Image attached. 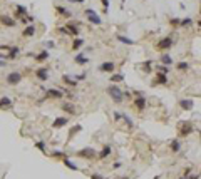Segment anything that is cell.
I'll return each mask as SVG.
<instances>
[{"mask_svg": "<svg viewBox=\"0 0 201 179\" xmlns=\"http://www.w3.org/2000/svg\"><path fill=\"white\" fill-rule=\"evenodd\" d=\"M109 81H111V84H117V82H122L124 81V74H111V77H109Z\"/></svg>", "mask_w": 201, "mask_h": 179, "instance_id": "obj_31", "label": "cell"}, {"mask_svg": "<svg viewBox=\"0 0 201 179\" xmlns=\"http://www.w3.org/2000/svg\"><path fill=\"white\" fill-rule=\"evenodd\" d=\"M169 151L174 152V154L179 152V151H181V141H179V139H173V141L169 142Z\"/></svg>", "mask_w": 201, "mask_h": 179, "instance_id": "obj_27", "label": "cell"}, {"mask_svg": "<svg viewBox=\"0 0 201 179\" xmlns=\"http://www.w3.org/2000/svg\"><path fill=\"white\" fill-rule=\"evenodd\" d=\"M5 81H7V84H9V85H17V84H20V81H22V74L19 72V70L9 72V74H7V77H5Z\"/></svg>", "mask_w": 201, "mask_h": 179, "instance_id": "obj_6", "label": "cell"}, {"mask_svg": "<svg viewBox=\"0 0 201 179\" xmlns=\"http://www.w3.org/2000/svg\"><path fill=\"white\" fill-rule=\"evenodd\" d=\"M121 167H122V162H121V161L112 162V169H121Z\"/></svg>", "mask_w": 201, "mask_h": 179, "instance_id": "obj_46", "label": "cell"}, {"mask_svg": "<svg viewBox=\"0 0 201 179\" xmlns=\"http://www.w3.org/2000/svg\"><path fill=\"white\" fill-rule=\"evenodd\" d=\"M122 121L126 122V126H128L129 129H131V127H134V122H133V119H131V117H129V115L126 114V112H122Z\"/></svg>", "mask_w": 201, "mask_h": 179, "instance_id": "obj_39", "label": "cell"}, {"mask_svg": "<svg viewBox=\"0 0 201 179\" xmlns=\"http://www.w3.org/2000/svg\"><path fill=\"white\" fill-rule=\"evenodd\" d=\"M76 156L77 158H82V159H94V158H97V151L89 146V147H82V149H79L76 152Z\"/></svg>", "mask_w": 201, "mask_h": 179, "instance_id": "obj_3", "label": "cell"}, {"mask_svg": "<svg viewBox=\"0 0 201 179\" xmlns=\"http://www.w3.org/2000/svg\"><path fill=\"white\" fill-rule=\"evenodd\" d=\"M62 82H64L67 87H70V89H74V87H77V85H79V82H77L74 77L67 75V74H64V75H62Z\"/></svg>", "mask_w": 201, "mask_h": 179, "instance_id": "obj_23", "label": "cell"}, {"mask_svg": "<svg viewBox=\"0 0 201 179\" xmlns=\"http://www.w3.org/2000/svg\"><path fill=\"white\" fill-rule=\"evenodd\" d=\"M64 92L60 89H54V87H50V89H45V99H64Z\"/></svg>", "mask_w": 201, "mask_h": 179, "instance_id": "obj_8", "label": "cell"}, {"mask_svg": "<svg viewBox=\"0 0 201 179\" xmlns=\"http://www.w3.org/2000/svg\"><path fill=\"white\" fill-rule=\"evenodd\" d=\"M111 154H112V147H111V144H106V146L102 147V149H101V151L97 152V158L101 159V161H102V159L109 158Z\"/></svg>", "mask_w": 201, "mask_h": 179, "instance_id": "obj_19", "label": "cell"}, {"mask_svg": "<svg viewBox=\"0 0 201 179\" xmlns=\"http://www.w3.org/2000/svg\"><path fill=\"white\" fill-rule=\"evenodd\" d=\"M19 54H20V47L19 45H12L10 52H7V60H15L19 57Z\"/></svg>", "mask_w": 201, "mask_h": 179, "instance_id": "obj_25", "label": "cell"}, {"mask_svg": "<svg viewBox=\"0 0 201 179\" xmlns=\"http://www.w3.org/2000/svg\"><path fill=\"white\" fill-rule=\"evenodd\" d=\"M44 45H45V49H47V50H50V49L56 47V42H54V40H47V42L44 44Z\"/></svg>", "mask_w": 201, "mask_h": 179, "instance_id": "obj_42", "label": "cell"}, {"mask_svg": "<svg viewBox=\"0 0 201 179\" xmlns=\"http://www.w3.org/2000/svg\"><path fill=\"white\" fill-rule=\"evenodd\" d=\"M72 77L76 79L77 82H79V81H84V79L87 77V74H86V72H82V74H77V75H72Z\"/></svg>", "mask_w": 201, "mask_h": 179, "instance_id": "obj_43", "label": "cell"}, {"mask_svg": "<svg viewBox=\"0 0 201 179\" xmlns=\"http://www.w3.org/2000/svg\"><path fill=\"white\" fill-rule=\"evenodd\" d=\"M57 32H59V34H62V35H69V32H67V29H65V25H64V27H59V29H57Z\"/></svg>", "mask_w": 201, "mask_h": 179, "instance_id": "obj_45", "label": "cell"}, {"mask_svg": "<svg viewBox=\"0 0 201 179\" xmlns=\"http://www.w3.org/2000/svg\"><path fill=\"white\" fill-rule=\"evenodd\" d=\"M97 70L99 72H109V74H114V70H116V64L114 62H102V64H99L97 65Z\"/></svg>", "mask_w": 201, "mask_h": 179, "instance_id": "obj_10", "label": "cell"}, {"mask_svg": "<svg viewBox=\"0 0 201 179\" xmlns=\"http://www.w3.org/2000/svg\"><path fill=\"white\" fill-rule=\"evenodd\" d=\"M81 131H82V126H81V124H76L74 127L69 129V139H70L72 136H76V134H79Z\"/></svg>", "mask_w": 201, "mask_h": 179, "instance_id": "obj_34", "label": "cell"}, {"mask_svg": "<svg viewBox=\"0 0 201 179\" xmlns=\"http://www.w3.org/2000/svg\"><path fill=\"white\" fill-rule=\"evenodd\" d=\"M0 24H2V25H5V27H10V29H12V27L17 25V20H15L13 17H9V15H0Z\"/></svg>", "mask_w": 201, "mask_h": 179, "instance_id": "obj_14", "label": "cell"}, {"mask_svg": "<svg viewBox=\"0 0 201 179\" xmlns=\"http://www.w3.org/2000/svg\"><path fill=\"white\" fill-rule=\"evenodd\" d=\"M193 25V17H184L181 18V29H186V27H191Z\"/></svg>", "mask_w": 201, "mask_h": 179, "instance_id": "obj_37", "label": "cell"}, {"mask_svg": "<svg viewBox=\"0 0 201 179\" xmlns=\"http://www.w3.org/2000/svg\"><path fill=\"white\" fill-rule=\"evenodd\" d=\"M62 164H64L67 169H70V171H79V166H77V164L72 161V159H69V158L62 159Z\"/></svg>", "mask_w": 201, "mask_h": 179, "instance_id": "obj_28", "label": "cell"}, {"mask_svg": "<svg viewBox=\"0 0 201 179\" xmlns=\"http://www.w3.org/2000/svg\"><path fill=\"white\" fill-rule=\"evenodd\" d=\"M200 178H201V174H189L186 179H200Z\"/></svg>", "mask_w": 201, "mask_h": 179, "instance_id": "obj_48", "label": "cell"}, {"mask_svg": "<svg viewBox=\"0 0 201 179\" xmlns=\"http://www.w3.org/2000/svg\"><path fill=\"white\" fill-rule=\"evenodd\" d=\"M198 27H201V18H200V20H198Z\"/></svg>", "mask_w": 201, "mask_h": 179, "instance_id": "obj_52", "label": "cell"}, {"mask_svg": "<svg viewBox=\"0 0 201 179\" xmlns=\"http://www.w3.org/2000/svg\"><path fill=\"white\" fill-rule=\"evenodd\" d=\"M156 70H158V72H161V74H166V75L171 72V69L168 67V65H163V64H158V65H156Z\"/></svg>", "mask_w": 201, "mask_h": 179, "instance_id": "obj_38", "label": "cell"}, {"mask_svg": "<svg viewBox=\"0 0 201 179\" xmlns=\"http://www.w3.org/2000/svg\"><path fill=\"white\" fill-rule=\"evenodd\" d=\"M169 25H171L173 29H178V27L181 25V18H178V17H173V18H169Z\"/></svg>", "mask_w": 201, "mask_h": 179, "instance_id": "obj_40", "label": "cell"}, {"mask_svg": "<svg viewBox=\"0 0 201 179\" xmlns=\"http://www.w3.org/2000/svg\"><path fill=\"white\" fill-rule=\"evenodd\" d=\"M101 4H102V7H104V10H109V0H101Z\"/></svg>", "mask_w": 201, "mask_h": 179, "instance_id": "obj_47", "label": "cell"}, {"mask_svg": "<svg viewBox=\"0 0 201 179\" xmlns=\"http://www.w3.org/2000/svg\"><path fill=\"white\" fill-rule=\"evenodd\" d=\"M153 85H168L169 81H168V75L166 74H161V72H156L154 74V79L151 82Z\"/></svg>", "mask_w": 201, "mask_h": 179, "instance_id": "obj_9", "label": "cell"}, {"mask_svg": "<svg viewBox=\"0 0 201 179\" xmlns=\"http://www.w3.org/2000/svg\"><path fill=\"white\" fill-rule=\"evenodd\" d=\"M56 10H57V13L62 15V17H70V10H67L65 7H62V5H56Z\"/></svg>", "mask_w": 201, "mask_h": 179, "instance_id": "obj_33", "label": "cell"}, {"mask_svg": "<svg viewBox=\"0 0 201 179\" xmlns=\"http://www.w3.org/2000/svg\"><path fill=\"white\" fill-rule=\"evenodd\" d=\"M10 49H12V44H2V45H0V50H7V52H10Z\"/></svg>", "mask_w": 201, "mask_h": 179, "instance_id": "obj_44", "label": "cell"}, {"mask_svg": "<svg viewBox=\"0 0 201 179\" xmlns=\"http://www.w3.org/2000/svg\"><path fill=\"white\" fill-rule=\"evenodd\" d=\"M52 156V158H56V159H65V158H69V154L65 152V151H52V152H49Z\"/></svg>", "mask_w": 201, "mask_h": 179, "instance_id": "obj_30", "label": "cell"}, {"mask_svg": "<svg viewBox=\"0 0 201 179\" xmlns=\"http://www.w3.org/2000/svg\"><path fill=\"white\" fill-rule=\"evenodd\" d=\"M90 179H104V176H101V174H90Z\"/></svg>", "mask_w": 201, "mask_h": 179, "instance_id": "obj_49", "label": "cell"}, {"mask_svg": "<svg viewBox=\"0 0 201 179\" xmlns=\"http://www.w3.org/2000/svg\"><path fill=\"white\" fill-rule=\"evenodd\" d=\"M178 131H179L181 137H188L189 134L194 132V126L191 122H178Z\"/></svg>", "mask_w": 201, "mask_h": 179, "instance_id": "obj_5", "label": "cell"}, {"mask_svg": "<svg viewBox=\"0 0 201 179\" xmlns=\"http://www.w3.org/2000/svg\"><path fill=\"white\" fill-rule=\"evenodd\" d=\"M65 29H67V32H69V35L70 37H79V34H81V29H79V25L77 24H74V22H67L65 24Z\"/></svg>", "mask_w": 201, "mask_h": 179, "instance_id": "obj_11", "label": "cell"}, {"mask_svg": "<svg viewBox=\"0 0 201 179\" xmlns=\"http://www.w3.org/2000/svg\"><path fill=\"white\" fill-rule=\"evenodd\" d=\"M60 109L64 112H67L69 115H76L77 114V109H76V106H74L72 102H62L60 104Z\"/></svg>", "mask_w": 201, "mask_h": 179, "instance_id": "obj_16", "label": "cell"}, {"mask_svg": "<svg viewBox=\"0 0 201 179\" xmlns=\"http://www.w3.org/2000/svg\"><path fill=\"white\" fill-rule=\"evenodd\" d=\"M34 74H35V77H37L39 81H42V82H45V81H49V69L47 67H39L37 70H34Z\"/></svg>", "mask_w": 201, "mask_h": 179, "instance_id": "obj_12", "label": "cell"}, {"mask_svg": "<svg viewBox=\"0 0 201 179\" xmlns=\"http://www.w3.org/2000/svg\"><path fill=\"white\" fill-rule=\"evenodd\" d=\"M74 64H77V65H87V64H89V57H87L86 54L79 52V54H76V55H74Z\"/></svg>", "mask_w": 201, "mask_h": 179, "instance_id": "obj_15", "label": "cell"}, {"mask_svg": "<svg viewBox=\"0 0 201 179\" xmlns=\"http://www.w3.org/2000/svg\"><path fill=\"white\" fill-rule=\"evenodd\" d=\"M176 69H178V70H179V72H188L189 70V64L188 62H178V64H176Z\"/></svg>", "mask_w": 201, "mask_h": 179, "instance_id": "obj_35", "label": "cell"}, {"mask_svg": "<svg viewBox=\"0 0 201 179\" xmlns=\"http://www.w3.org/2000/svg\"><path fill=\"white\" fill-rule=\"evenodd\" d=\"M173 45H174L173 35H166V37H163L158 44H156V49H158V50H163V52H168Z\"/></svg>", "mask_w": 201, "mask_h": 179, "instance_id": "obj_2", "label": "cell"}, {"mask_svg": "<svg viewBox=\"0 0 201 179\" xmlns=\"http://www.w3.org/2000/svg\"><path fill=\"white\" fill-rule=\"evenodd\" d=\"M159 64L168 65V67H171V65L174 64V60H173V57L169 55V52H163V54H161V57H159Z\"/></svg>", "mask_w": 201, "mask_h": 179, "instance_id": "obj_17", "label": "cell"}, {"mask_svg": "<svg viewBox=\"0 0 201 179\" xmlns=\"http://www.w3.org/2000/svg\"><path fill=\"white\" fill-rule=\"evenodd\" d=\"M13 106V101L10 97H7V95H4V97H0V109L2 111H7V109H12Z\"/></svg>", "mask_w": 201, "mask_h": 179, "instance_id": "obj_20", "label": "cell"}, {"mask_svg": "<svg viewBox=\"0 0 201 179\" xmlns=\"http://www.w3.org/2000/svg\"><path fill=\"white\" fill-rule=\"evenodd\" d=\"M200 15H201V7H200Z\"/></svg>", "mask_w": 201, "mask_h": 179, "instance_id": "obj_54", "label": "cell"}, {"mask_svg": "<svg viewBox=\"0 0 201 179\" xmlns=\"http://www.w3.org/2000/svg\"><path fill=\"white\" fill-rule=\"evenodd\" d=\"M153 67H154V60L153 59H148V60H144L141 64V70L144 74H151L153 72Z\"/></svg>", "mask_w": 201, "mask_h": 179, "instance_id": "obj_24", "label": "cell"}, {"mask_svg": "<svg viewBox=\"0 0 201 179\" xmlns=\"http://www.w3.org/2000/svg\"><path fill=\"white\" fill-rule=\"evenodd\" d=\"M82 45H84V38L76 37L72 40V50H79V49H82Z\"/></svg>", "mask_w": 201, "mask_h": 179, "instance_id": "obj_32", "label": "cell"}, {"mask_svg": "<svg viewBox=\"0 0 201 179\" xmlns=\"http://www.w3.org/2000/svg\"><path fill=\"white\" fill-rule=\"evenodd\" d=\"M70 4H84V0H67Z\"/></svg>", "mask_w": 201, "mask_h": 179, "instance_id": "obj_50", "label": "cell"}, {"mask_svg": "<svg viewBox=\"0 0 201 179\" xmlns=\"http://www.w3.org/2000/svg\"><path fill=\"white\" fill-rule=\"evenodd\" d=\"M106 92H107V95H109L116 104H122V102H124V92L119 89V85H116V84L107 85Z\"/></svg>", "mask_w": 201, "mask_h": 179, "instance_id": "obj_1", "label": "cell"}, {"mask_svg": "<svg viewBox=\"0 0 201 179\" xmlns=\"http://www.w3.org/2000/svg\"><path fill=\"white\" fill-rule=\"evenodd\" d=\"M134 102V107H136L139 112H142L146 109V106H148V99H146V95H137V97L133 99Z\"/></svg>", "mask_w": 201, "mask_h": 179, "instance_id": "obj_7", "label": "cell"}, {"mask_svg": "<svg viewBox=\"0 0 201 179\" xmlns=\"http://www.w3.org/2000/svg\"><path fill=\"white\" fill-rule=\"evenodd\" d=\"M67 124H69V117H56L54 122H52V127L54 129H62V127H65Z\"/></svg>", "mask_w": 201, "mask_h": 179, "instance_id": "obj_18", "label": "cell"}, {"mask_svg": "<svg viewBox=\"0 0 201 179\" xmlns=\"http://www.w3.org/2000/svg\"><path fill=\"white\" fill-rule=\"evenodd\" d=\"M179 179H186V178H184V176H181V178H179Z\"/></svg>", "mask_w": 201, "mask_h": 179, "instance_id": "obj_53", "label": "cell"}, {"mask_svg": "<svg viewBox=\"0 0 201 179\" xmlns=\"http://www.w3.org/2000/svg\"><path fill=\"white\" fill-rule=\"evenodd\" d=\"M0 67H7V60H2V59H0Z\"/></svg>", "mask_w": 201, "mask_h": 179, "instance_id": "obj_51", "label": "cell"}, {"mask_svg": "<svg viewBox=\"0 0 201 179\" xmlns=\"http://www.w3.org/2000/svg\"><path fill=\"white\" fill-rule=\"evenodd\" d=\"M35 34H37V27H35V24H30V25H27L25 29L22 30V37H34Z\"/></svg>", "mask_w": 201, "mask_h": 179, "instance_id": "obj_21", "label": "cell"}, {"mask_svg": "<svg viewBox=\"0 0 201 179\" xmlns=\"http://www.w3.org/2000/svg\"><path fill=\"white\" fill-rule=\"evenodd\" d=\"M49 57H50L49 50H47V49H44V50H40V52L37 54V55L34 57V60H37V62H45V60H47Z\"/></svg>", "mask_w": 201, "mask_h": 179, "instance_id": "obj_26", "label": "cell"}, {"mask_svg": "<svg viewBox=\"0 0 201 179\" xmlns=\"http://www.w3.org/2000/svg\"><path fill=\"white\" fill-rule=\"evenodd\" d=\"M34 146H35V147H37V149L40 151L42 154H47V146H45V141H37Z\"/></svg>", "mask_w": 201, "mask_h": 179, "instance_id": "obj_36", "label": "cell"}, {"mask_svg": "<svg viewBox=\"0 0 201 179\" xmlns=\"http://www.w3.org/2000/svg\"><path fill=\"white\" fill-rule=\"evenodd\" d=\"M27 15H29V10L25 5H15V20L20 17H27Z\"/></svg>", "mask_w": 201, "mask_h": 179, "instance_id": "obj_22", "label": "cell"}, {"mask_svg": "<svg viewBox=\"0 0 201 179\" xmlns=\"http://www.w3.org/2000/svg\"><path fill=\"white\" fill-rule=\"evenodd\" d=\"M112 117H114L116 122H119V121H122V112H121V111H114V112H112Z\"/></svg>", "mask_w": 201, "mask_h": 179, "instance_id": "obj_41", "label": "cell"}, {"mask_svg": "<svg viewBox=\"0 0 201 179\" xmlns=\"http://www.w3.org/2000/svg\"><path fill=\"white\" fill-rule=\"evenodd\" d=\"M116 38H117L121 44H126V45H134V44H136V40H133V38L126 37V35H121V34L116 35Z\"/></svg>", "mask_w": 201, "mask_h": 179, "instance_id": "obj_29", "label": "cell"}, {"mask_svg": "<svg viewBox=\"0 0 201 179\" xmlns=\"http://www.w3.org/2000/svg\"><path fill=\"white\" fill-rule=\"evenodd\" d=\"M84 13H86V17H87V22H90L92 25H102V18L99 17V13L94 9H86Z\"/></svg>", "mask_w": 201, "mask_h": 179, "instance_id": "obj_4", "label": "cell"}, {"mask_svg": "<svg viewBox=\"0 0 201 179\" xmlns=\"http://www.w3.org/2000/svg\"><path fill=\"white\" fill-rule=\"evenodd\" d=\"M179 107L183 109V111H186V112H189V111H193L194 109V101L193 99H179Z\"/></svg>", "mask_w": 201, "mask_h": 179, "instance_id": "obj_13", "label": "cell"}]
</instances>
